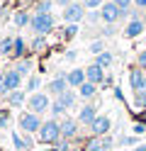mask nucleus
Masks as SVG:
<instances>
[{"mask_svg": "<svg viewBox=\"0 0 146 151\" xmlns=\"http://www.w3.org/2000/svg\"><path fill=\"white\" fill-rule=\"evenodd\" d=\"M39 141L42 144H58L63 137H61V122L58 119H44L42 129H39Z\"/></svg>", "mask_w": 146, "mask_h": 151, "instance_id": "obj_1", "label": "nucleus"}, {"mask_svg": "<svg viewBox=\"0 0 146 151\" xmlns=\"http://www.w3.org/2000/svg\"><path fill=\"white\" fill-rule=\"evenodd\" d=\"M42 124H44V119L39 117V115H34V112H22L19 115V119H17V127L24 132V134H39V129H42Z\"/></svg>", "mask_w": 146, "mask_h": 151, "instance_id": "obj_2", "label": "nucleus"}, {"mask_svg": "<svg viewBox=\"0 0 146 151\" xmlns=\"http://www.w3.org/2000/svg\"><path fill=\"white\" fill-rule=\"evenodd\" d=\"M32 32L39 34V37H46L49 32H54V15H42V12H34L32 15Z\"/></svg>", "mask_w": 146, "mask_h": 151, "instance_id": "obj_3", "label": "nucleus"}, {"mask_svg": "<svg viewBox=\"0 0 146 151\" xmlns=\"http://www.w3.org/2000/svg\"><path fill=\"white\" fill-rule=\"evenodd\" d=\"M27 110L34 112V115H44L46 110H51V100H49L46 93H32L27 98Z\"/></svg>", "mask_w": 146, "mask_h": 151, "instance_id": "obj_4", "label": "nucleus"}, {"mask_svg": "<svg viewBox=\"0 0 146 151\" xmlns=\"http://www.w3.org/2000/svg\"><path fill=\"white\" fill-rule=\"evenodd\" d=\"M100 17H102L105 24H114V22L122 20V10L112 3V0H105V5L100 7Z\"/></svg>", "mask_w": 146, "mask_h": 151, "instance_id": "obj_5", "label": "nucleus"}, {"mask_svg": "<svg viewBox=\"0 0 146 151\" xmlns=\"http://www.w3.org/2000/svg\"><path fill=\"white\" fill-rule=\"evenodd\" d=\"M85 17V5L83 3H71L68 7H63V20L66 24H78Z\"/></svg>", "mask_w": 146, "mask_h": 151, "instance_id": "obj_6", "label": "nucleus"}, {"mask_svg": "<svg viewBox=\"0 0 146 151\" xmlns=\"http://www.w3.org/2000/svg\"><path fill=\"white\" fill-rule=\"evenodd\" d=\"M129 88L134 93H144L146 90V73H144V68H132L129 71Z\"/></svg>", "mask_w": 146, "mask_h": 151, "instance_id": "obj_7", "label": "nucleus"}, {"mask_svg": "<svg viewBox=\"0 0 146 151\" xmlns=\"http://www.w3.org/2000/svg\"><path fill=\"white\" fill-rule=\"evenodd\" d=\"M110 127H112V119L110 117H107V115H97V119L90 124V132H93V137H107Z\"/></svg>", "mask_w": 146, "mask_h": 151, "instance_id": "obj_8", "label": "nucleus"}, {"mask_svg": "<svg viewBox=\"0 0 146 151\" xmlns=\"http://www.w3.org/2000/svg\"><path fill=\"white\" fill-rule=\"evenodd\" d=\"M3 76H5V88H7V93H12V90H19V88H22V76H19L15 68H7Z\"/></svg>", "mask_w": 146, "mask_h": 151, "instance_id": "obj_9", "label": "nucleus"}, {"mask_svg": "<svg viewBox=\"0 0 146 151\" xmlns=\"http://www.w3.org/2000/svg\"><path fill=\"white\" fill-rule=\"evenodd\" d=\"M78 124H81V122L78 119H71V117H63L61 119V137L68 141V139H73L76 134H78Z\"/></svg>", "mask_w": 146, "mask_h": 151, "instance_id": "obj_10", "label": "nucleus"}, {"mask_svg": "<svg viewBox=\"0 0 146 151\" xmlns=\"http://www.w3.org/2000/svg\"><path fill=\"white\" fill-rule=\"evenodd\" d=\"M68 90V81H66V76H58V78H54L51 83H49V86H46V93H49V95H63V93Z\"/></svg>", "mask_w": 146, "mask_h": 151, "instance_id": "obj_11", "label": "nucleus"}, {"mask_svg": "<svg viewBox=\"0 0 146 151\" xmlns=\"http://www.w3.org/2000/svg\"><path fill=\"white\" fill-rule=\"evenodd\" d=\"M95 119H97V110H95V105H83L81 112H78V122H81V124H85V127H90Z\"/></svg>", "mask_w": 146, "mask_h": 151, "instance_id": "obj_12", "label": "nucleus"}, {"mask_svg": "<svg viewBox=\"0 0 146 151\" xmlns=\"http://www.w3.org/2000/svg\"><path fill=\"white\" fill-rule=\"evenodd\" d=\"M85 78H88V83H102L105 81V68H100L97 63H90V66H85Z\"/></svg>", "mask_w": 146, "mask_h": 151, "instance_id": "obj_13", "label": "nucleus"}, {"mask_svg": "<svg viewBox=\"0 0 146 151\" xmlns=\"http://www.w3.org/2000/svg\"><path fill=\"white\" fill-rule=\"evenodd\" d=\"M66 81H68V88H81L83 83L88 81L85 78V68H73L66 73Z\"/></svg>", "mask_w": 146, "mask_h": 151, "instance_id": "obj_14", "label": "nucleus"}, {"mask_svg": "<svg viewBox=\"0 0 146 151\" xmlns=\"http://www.w3.org/2000/svg\"><path fill=\"white\" fill-rule=\"evenodd\" d=\"M144 20H141V17H132V20H129V24H127L124 27V37H129V39H134V37H139L141 32H144Z\"/></svg>", "mask_w": 146, "mask_h": 151, "instance_id": "obj_15", "label": "nucleus"}, {"mask_svg": "<svg viewBox=\"0 0 146 151\" xmlns=\"http://www.w3.org/2000/svg\"><path fill=\"white\" fill-rule=\"evenodd\" d=\"M112 144H114V141L110 137H95V139H90V144H88L85 151H110Z\"/></svg>", "mask_w": 146, "mask_h": 151, "instance_id": "obj_16", "label": "nucleus"}, {"mask_svg": "<svg viewBox=\"0 0 146 151\" xmlns=\"http://www.w3.org/2000/svg\"><path fill=\"white\" fill-rule=\"evenodd\" d=\"M12 146L17 151H29L32 149V139H29V134L22 137V134H17V132H12Z\"/></svg>", "mask_w": 146, "mask_h": 151, "instance_id": "obj_17", "label": "nucleus"}, {"mask_svg": "<svg viewBox=\"0 0 146 151\" xmlns=\"http://www.w3.org/2000/svg\"><path fill=\"white\" fill-rule=\"evenodd\" d=\"M24 100H27V93H24V90H12V93H7V105H10V107H22Z\"/></svg>", "mask_w": 146, "mask_h": 151, "instance_id": "obj_18", "label": "nucleus"}, {"mask_svg": "<svg viewBox=\"0 0 146 151\" xmlns=\"http://www.w3.org/2000/svg\"><path fill=\"white\" fill-rule=\"evenodd\" d=\"M95 93H97V86H95V83H83V86L81 88H78V95H81L83 100H90V98H95Z\"/></svg>", "mask_w": 146, "mask_h": 151, "instance_id": "obj_19", "label": "nucleus"}, {"mask_svg": "<svg viewBox=\"0 0 146 151\" xmlns=\"http://www.w3.org/2000/svg\"><path fill=\"white\" fill-rule=\"evenodd\" d=\"M27 54V42L22 39V37H15V49H12V56L15 59H24Z\"/></svg>", "mask_w": 146, "mask_h": 151, "instance_id": "obj_20", "label": "nucleus"}, {"mask_svg": "<svg viewBox=\"0 0 146 151\" xmlns=\"http://www.w3.org/2000/svg\"><path fill=\"white\" fill-rule=\"evenodd\" d=\"M112 61H114V56H112L110 51H102V54H97V56H95V63L100 66V68H110Z\"/></svg>", "mask_w": 146, "mask_h": 151, "instance_id": "obj_21", "label": "nucleus"}, {"mask_svg": "<svg viewBox=\"0 0 146 151\" xmlns=\"http://www.w3.org/2000/svg\"><path fill=\"white\" fill-rule=\"evenodd\" d=\"M56 100H58V102H61V105H63V107L68 110V107H73V105H76V93H73L71 88H68V90L63 93V95H58Z\"/></svg>", "mask_w": 146, "mask_h": 151, "instance_id": "obj_22", "label": "nucleus"}, {"mask_svg": "<svg viewBox=\"0 0 146 151\" xmlns=\"http://www.w3.org/2000/svg\"><path fill=\"white\" fill-rule=\"evenodd\" d=\"M15 24H17V27L32 24V15H29L27 10H17V12H15Z\"/></svg>", "mask_w": 146, "mask_h": 151, "instance_id": "obj_23", "label": "nucleus"}, {"mask_svg": "<svg viewBox=\"0 0 146 151\" xmlns=\"http://www.w3.org/2000/svg\"><path fill=\"white\" fill-rule=\"evenodd\" d=\"M12 49H15V39L12 37H5V39L0 42V54L3 56H12Z\"/></svg>", "mask_w": 146, "mask_h": 151, "instance_id": "obj_24", "label": "nucleus"}, {"mask_svg": "<svg viewBox=\"0 0 146 151\" xmlns=\"http://www.w3.org/2000/svg\"><path fill=\"white\" fill-rule=\"evenodd\" d=\"M15 71L24 78V76L32 71V61H29V59H19V61H17V66H15Z\"/></svg>", "mask_w": 146, "mask_h": 151, "instance_id": "obj_25", "label": "nucleus"}, {"mask_svg": "<svg viewBox=\"0 0 146 151\" xmlns=\"http://www.w3.org/2000/svg\"><path fill=\"white\" fill-rule=\"evenodd\" d=\"M39 86H42V78H39V76H32V78L27 81V93H37Z\"/></svg>", "mask_w": 146, "mask_h": 151, "instance_id": "obj_26", "label": "nucleus"}, {"mask_svg": "<svg viewBox=\"0 0 146 151\" xmlns=\"http://www.w3.org/2000/svg\"><path fill=\"white\" fill-rule=\"evenodd\" d=\"M51 7H54V0H42V3L37 5V12H42V15H49V12H51Z\"/></svg>", "mask_w": 146, "mask_h": 151, "instance_id": "obj_27", "label": "nucleus"}, {"mask_svg": "<svg viewBox=\"0 0 146 151\" xmlns=\"http://www.w3.org/2000/svg\"><path fill=\"white\" fill-rule=\"evenodd\" d=\"M85 10H100V7L105 5V0H83Z\"/></svg>", "mask_w": 146, "mask_h": 151, "instance_id": "obj_28", "label": "nucleus"}, {"mask_svg": "<svg viewBox=\"0 0 146 151\" xmlns=\"http://www.w3.org/2000/svg\"><path fill=\"white\" fill-rule=\"evenodd\" d=\"M44 46H46V37H39V34H37L34 42H32V49H34V51H42Z\"/></svg>", "mask_w": 146, "mask_h": 151, "instance_id": "obj_29", "label": "nucleus"}, {"mask_svg": "<svg viewBox=\"0 0 146 151\" xmlns=\"http://www.w3.org/2000/svg\"><path fill=\"white\" fill-rule=\"evenodd\" d=\"M134 105L141 107V110L146 107V90H144V93H134Z\"/></svg>", "mask_w": 146, "mask_h": 151, "instance_id": "obj_30", "label": "nucleus"}, {"mask_svg": "<svg viewBox=\"0 0 146 151\" xmlns=\"http://www.w3.org/2000/svg\"><path fill=\"white\" fill-rule=\"evenodd\" d=\"M76 34H78V24H66V29H63V37H66V39H73Z\"/></svg>", "mask_w": 146, "mask_h": 151, "instance_id": "obj_31", "label": "nucleus"}, {"mask_svg": "<svg viewBox=\"0 0 146 151\" xmlns=\"http://www.w3.org/2000/svg\"><path fill=\"white\" fill-rule=\"evenodd\" d=\"M90 51H93L95 56H97V54H102V51H105V42H100V39L93 42V44H90Z\"/></svg>", "mask_w": 146, "mask_h": 151, "instance_id": "obj_32", "label": "nucleus"}, {"mask_svg": "<svg viewBox=\"0 0 146 151\" xmlns=\"http://www.w3.org/2000/svg\"><path fill=\"white\" fill-rule=\"evenodd\" d=\"M112 3L119 7V10H129V7L134 5V0H112Z\"/></svg>", "mask_w": 146, "mask_h": 151, "instance_id": "obj_33", "label": "nucleus"}, {"mask_svg": "<svg viewBox=\"0 0 146 151\" xmlns=\"http://www.w3.org/2000/svg\"><path fill=\"white\" fill-rule=\"evenodd\" d=\"M7 122H10V112L7 110H0V129H5Z\"/></svg>", "mask_w": 146, "mask_h": 151, "instance_id": "obj_34", "label": "nucleus"}, {"mask_svg": "<svg viewBox=\"0 0 146 151\" xmlns=\"http://www.w3.org/2000/svg\"><path fill=\"white\" fill-rule=\"evenodd\" d=\"M56 151H71V144H68L66 139H61V141L56 144Z\"/></svg>", "mask_w": 146, "mask_h": 151, "instance_id": "obj_35", "label": "nucleus"}, {"mask_svg": "<svg viewBox=\"0 0 146 151\" xmlns=\"http://www.w3.org/2000/svg\"><path fill=\"white\" fill-rule=\"evenodd\" d=\"M136 63H139V68H146V49L136 56Z\"/></svg>", "mask_w": 146, "mask_h": 151, "instance_id": "obj_36", "label": "nucleus"}, {"mask_svg": "<svg viewBox=\"0 0 146 151\" xmlns=\"http://www.w3.org/2000/svg\"><path fill=\"white\" fill-rule=\"evenodd\" d=\"M88 20H90V22H97V20H102V17H100V10H90V12H88Z\"/></svg>", "mask_w": 146, "mask_h": 151, "instance_id": "obj_37", "label": "nucleus"}, {"mask_svg": "<svg viewBox=\"0 0 146 151\" xmlns=\"http://www.w3.org/2000/svg\"><path fill=\"white\" fill-rule=\"evenodd\" d=\"M0 95H7V88H5V76L0 73Z\"/></svg>", "mask_w": 146, "mask_h": 151, "instance_id": "obj_38", "label": "nucleus"}, {"mask_svg": "<svg viewBox=\"0 0 146 151\" xmlns=\"http://www.w3.org/2000/svg\"><path fill=\"white\" fill-rule=\"evenodd\" d=\"M144 132H146L144 124H134V134H144Z\"/></svg>", "mask_w": 146, "mask_h": 151, "instance_id": "obj_39", "label": "nucleus"}, {"mask_svg": "<svg viewBox=\"0 0 146 151\" xmlns=\"http://www.w3.org/2000/svg\"><path fill=\"white\" fill-rule=\"evenodd\" d=\"M54 3H56V5H61V7H68V5L73 3V0H54Z\"/></svg>", "mask_w": 146, "mask_h": 151, "instance_id": "obj_40", "label": "nucleus"}, {"mask_svg": "<svg viewBox=\"0 0 146 151\" xmlns=\"http://www.w3.org/2000/svg\"><path fill=\"white\" fill-rule=\"evenodd\" d=\"M136 7H141V10H146V0H134Z\"/></svg>", "mask_w": 146, "mask_h": 151, "instance_id": "obj_41", "label": "nucleus"}, {"mask_svg": "<svg viewBox=\"0 0 146 151\" xmlns=\"http://www.w3.org/2000/svg\"><path fill=\"white\" fill-rule=\"evenodd\" d=\"M134 151H146V144H141V146H136Z\"/></svg>", "mask_w": 146, "mask_h": 151, "instance_id": "obj_42", "label": "nucleus"}, {"mask_svg": "<svg viewBox=\"0 0 146 151\" xmlns=\"http://www.w3.org/2000/svg\"><path fill=\"white\" fill-rule=\"evenodd\" d=\"M71 151H83V149H76V146H71Z\"/></svg>", "mask_w": 146, "mask_h": 151, "instance_id": "obj_43", "label": "nucleus"}, {"mask_svg": "<svg viewBox=\"0 0 146 151\" xmlns=\"http://www.w3.org/2000/svg\"><path fill=\"white\" fill-rule=\"evenodd\" d=\"M144 24H146V15H144Z\"/></svg>", "mask_w": 146, "mask_h": 151, "instance_id": "obj_44", "label": "nucleus"}]
</instances>
